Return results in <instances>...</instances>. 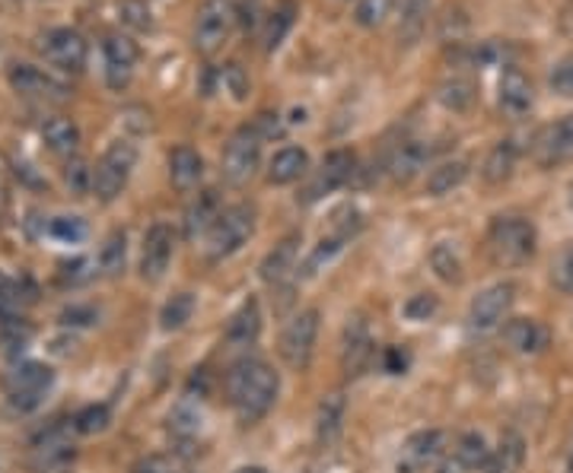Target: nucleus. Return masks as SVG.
<instances>
[{"label":"nucleus","mask_w":573,"mask_h":473,"mask_svg":"<svg viewBox=\"0 0 573 473\" xmlns=\"http://www.w3.org/2000/svg\"><path fill=\"white\" fill-rule=\"evenodd\" d=\"M224 214V204H220V194L214 187L201 191L198 201H191V207L186 210V239H201L211 232V226L217 222V217Z\"/></svg>","instance_id":"nucleus-22"},{"label":"nucleus","mask_w":573,"mask_h":473,"mask_svg":"<svg viewBox=\"0 0 573 473\" xmlns=\"http://www.w3.org/2000/svg\"><path fill=\"white\" fill-rule=\"evenodd\" d=\"M551 283L561 292H573V242L564 245L551 260Z\"/></svg>","instance_id":"nucleus-43"},{"label":"nucleus","mask_w":573,"mask_h":473,"mask_svg":"<svg viewBox=\"0 0 573 473\" xmlns=\"http://www.w3.org/2000/svg\"><path fill=\"white\" fill-rule=\"evenodd\" d=\"M354 172H357V156H354L350 149H332V153L322 159V166L315 169L312 182L306 187L303 201L306 204H312V201H319V197L338 191V187H344V184L354 179Z\"/></svg>","instance_id":"nucleus-11"},{"label":"nucleus","mask_w":573,"mask_h":473,"mask_svg":"<svg viewBox=\"0 0 573 473\" xmlns=\"http://www.w3.org/2000/svg\"><path fill=\"white\" fill-rule=\"evenodd\" d=\"M118 20L134 33H151L153 29V13L144 0H121L118 3Z\"/></svg>","instance_id":"nucleus-39"},{"label":"nucleus","mask_w":573,"mask_h":473,"mask_svg":"<svg viewBox=\"0 0 573 473\" xmlns=\"http://www.w3.org/2000/svg\"><path fill=\"white\" fill-rule=\"evenodd\" d=\"M172 252H176V232L166 222H153L144 235V245H141V277L147 283L163 280L169 270Z\"/></svg>","instance_id":"nucleus-12"},{"label":"nucleus","mask_w":573,"mask_h":473,"mask_svg":"<svg viewBox=\"0 0 573 473\" xmlns=\"http://www.w3.org/2000/svg\"><path fill=\"white\" fill-rule=\"evenodd\" d=\"M41 141H45V146L51 153L71 159L76 153V146H80V128H76L71 118H48L41 124Z\"/></svg>","instance_id":"nucleus-27"},{"label":"nucleus","mask_w":573,"mask_h":473,"mask_svg":"<svg viewBox=\"0 0 573 473\" xmlns=\"http://www.w3.org/2000/svg\"><path fill=\"white\" fill-rule=\"evenodd\" d=\"M38 51L45 54L48 64H55L58 71L64 73H80L86 68V58H89L86 38L80 36L76 29H68V26L48 29L45 36L38 38Z\"/></svg>","instance_id":"nucleus-8"},{"label":"nucleus","mask_w":573,"mask_h":473,"mask_svg":"<svg viewBox=\"0 0 573 473\" xmlns=\"http://www.w3.org/2000/svg\"><path fill=\"white\" fill-rule=\"evenodd\" d=\"M64 182L74 194H89L93 191V169L83 159H68L64 166Z\"/></svg>","instance_id":"nucleus-45"},{"label":"nucleus","mask_w":573,"mask_h":473,"mask_svg":"<svg viewBox=\"0 0 573 473\" xmlns=\"http://www.w3.org/2000/svg\"><path fill=\"white\" fill-rule=\"evenodd\" d=\"M204 179V159L191 146H176L169 153V182L176 191H194Z\"/></svg>","instance_id":"nucleus-24"},{"label":"nucleus","mask_w":573,"mask_h":473,"mask_svg":"<svg viewBox=\"0 0 573 473\" xmlns=\"http://www.w3.org/2000/svg\"><path fill=\"white\" fill-rule=\"evenodd\" d=\"M227 395L236 416L252 426L262 416H267V410L274 407L277 395H280V378L277 372L265 363V360H239L227 372Z\"/></svg>","instance_id":"nucleus-1"},{"label":"nucleus","mask_w":573,"mask_h":473,"mask_svg":"<svg viewBox=\"0 0 573 473\" xmlns=\"http://www.w3.org/2000/svg\"><path fill=\"white\" fill-rule=\"evenodd\" d=\"M533 153L538 166H558V162L573 159V114L541 128L535 137Z\"/></svg>","instance_id":"nucleus-15"},{"label":"nucleus","mask_w":573,"mask_h":473,"mask_svg":"<svg viewBox=\"0 0 573 473\" xmlns=\"http://www.w3.org/2000/svg\"><path fill=\"white\" fill-rule=\"evenodd\" d=\"M262 333V305L259 299H246L227 325V343L232 347H249Z\"/></svg>","instance_id":"nucleus-25"},{"label":"nucleus","mask_w":573,"mask_h":473,"mask_svg":"<svg viewBox=\"0 0 573 473\" xmlns=\"http://www.w3.org/2000/svg\"><path fill=\"white\" fill-rule=\"evenodd\" d=\"M430 267H433V274H437L443 283H462V264H458L456 252H453L446 242H440V245L430 252Z\"/></svg>","instance_id":"nucleus-38"},{"label":"nucleus","mask_w":573,"mask_h":473,"mask_svg":"<svg viewBox=\"0 0 573 473\" xmlns=\"http://www.w3.org/2000/svg\"><path fill=\"white\" fill-rule=\"evenodd\" d=\"M297 255H300V235H287V239H280V242H277V245L265 255L262 267H259L262 280L271 283V287L284 283V280L294 274V267H297Z\"/></svg>","instance_id":"nucleus-21"},{"label":"nucleus","mask_w":573,"mask_h":473,"mask_svg":"<svg viewBox=\"0 0 573 473\" xmlns=\"http://www.w3.org/2000/svg\"><path fill=\"white\" fill-rule=\"evenodd\" d=\"M523 458H526V448H523V438L516 433H503L497 451L491 454V464L488 473H516L523 468Z\"/></svg>","instance_id":"nucleus-33"},{"label":"nucleus","mask_w":573,"mask_h":473,"mask_svg":"<svg viewBox=\"0 0 573 473\" xmlns=\"http://www.w3.org/2000/svg\"><path fill=\"white\" fill-rule=\"evenodd\" d=\"M568 468H571V473H573V441H571V454H568Z\"/></svg>","instance_id":"nucleus-53"},{"label":"nucleus","mask_w":573,"mask_h":473,"mask_svg":"<svg viewBox=\"0 0 573 473\" xmlns=\"http://www.w3.org/2000/svg\"><path fill=\"white\" fill-rule=\"evenodd\" d=\"M516 159H520V149L513 141H500V144L488 153L485 166H481V179L488 184H503L510 182L513 169H516Z\"/></svg>","instance_id":"nucleus-28"},{"label":"nucleus","mask_w":573,"mask_h":473,"mask_svg":"<svg viewBox=\"0 0 573 473\" xmlns=\"http://www.w3.org/2000/svg\"><path fill=\"white\" fill-rule=\"evenodd\" d=\"M259 166H262V137L252 124H246L229 137L224 159H220V172H224L227 184L242 187L255 179Z\"/></svg>","instance_id":"nucleus-5"},{"label":"nucleus","mask_w":573,"mask_h":473,"mask_svg":"<svg viewBox=\"0 0 573 473\" xmlns=\"http://www.w3.org/2000/svg\"><path fill=\"white\" fill-rule=\"evenodd\" d=\"M236 473H267L265 468H239V471Z\"/></svg>","instance_id":"nucleus-52"},{"label":"nucleus","mask_w":573,"mask_h":473,"mask_svg":"<svg viewBox=\"0 0 573 473\" xmlns=\"http://www.w3.org/2000/svg\"><path fill=\"white\" fill-rule=\"evenodd\" d=\"M373 337L363 318H350L342 340V368L347 378H360L373 363Z\"/></svg>","instance_id":"nucleus-14"},{"label":"nucleus","mask_w":573,"mask_h":473,"mask_svg":"<svg viewBox=\"0 0 573 473\" xmlns=\"http://www.w3.org/2000/svg\"><path fill=\"white\" fill-rule=\"evenodd\" d=\"M169 426H172V433L182 438H191L198 433V426H201V413L198 410H191L189 401H182L176 410H172V416H169Z\"/></svg>","instance_id":"nucleus-44"},{"label":"nucleus","mask_w":573,"mask_h":473,"mask_svg":"<svg viewBox=\"0 0 573 473\" xmlns=\"http://www.w3.org/2000/svg\"><path fill=\"white\" fill-rule=\"evenodd\" d=\"M48 235L58 239V242H68V245H76L86 239V222L80 217H55L48 219Z\"/></svg>","instance_id":"nucleus-42"},{"label":"nucleus","mask_w":573,"mask_h":473,"mask_svg":"<svg viewBox=\"0 0 573 473\" xmlns=\"http://www.w3.org/2000/svg\"><path fill=\"white\" fill-rule=\"evenodd\" d=\"M134 473H182V461L172 454H153L147 461H141Z\"/></svg>","instance_id":"nucleus-48"},{"label":"nucleus","mask_w":573,"mask_h":473,"mask_svg":"<svg viewBox=\"0 0 573 473\" xmlns=\"http://www.w3.org/2000/svg\"><path fill=\"white\" fill-rule=\"evenodd\" d=\"M497 102H500V109L506 111L510 118L529 114L535 106L533 80L520 71V68H506V71L500 73V83H497Z\"/></svg>","instance_id":"nucleus-17"},{"label":"nucleus","mask_w":573,"mask_h":473,"mask_svg":"<svg viewBox=\"0 0 573 473\" xmlns=\"http://www.w3.org/2000/svg\"><path fill=\"white\" fill-rule=\"evenodd\" d=\"M344 413H347L344 395H329L325 401L319 403V410H315V441L322 448H329L342 438Z\"/></svg>","instance_id":"nucleus-26"},{"label":"nucleus","mask_w":573,"mask_h":473,"mask_svg":"<svg viewBox=\"0 0 573 473\" xmlns=\"http://www.w3.org/2000/svg\"><path fill=\"white\" fill-rule=\"evenodd\" d=\"M488 245L497 264L506 267H520L526 260H533L535 245H538V232H535L533 219L526 217H497L488 232Z\"/></svg>","instance_id":"nucleus-2"},{"label":"nucleus","mask_w":573,"mask_h":473,"mask_svg":"<svg viewBox=\"0 0 573 473\" xmlns=\"http://www.w3.org/2000/svg\"><path fill=\"white\" fill-rule=\"evenodd\" d=\"M491 448H488V441L485 436H478V433H465V436L458 438L456 445V461L465 468V471H478V468H488L491 464Z\"/></svg>","instance_id":"nucleus-34"},{"label":"nucleus","mask_w":573,"mask_h":473,"mask_svg":"<svg viewBox=\"0 0 573 473\" xmlns=\"http://www.w3.org/2000/svg\"><path fill=\"white\" fill-rule=\"evenodd\" d=\"M259 131L262 141H271V137H280L284 134V124H280V114H271V111H262L252 124Z\"/></svg>","instance_id":"nucleus-50"},{"label":"nucleus","mask_w":573,"mask_h":473,"mask_svg":"<svg viewBox=\"0 0 573 473\" xmlns=\"http://www.w3.org/2000/svg\"><path fill=\"white\" fill-rule=\"evenodd\" d=\"M513 299H516V287L510 280L494 283L488 290H481L475 295L471 308H468V325L475 330H494L506 322L510 308H513Z\"/></svg>","instance_id":"nucleus-10"},{"label":"nucleus","mask_w":573,"mask_h":473,"mask_svg":"<svg viewBox=\"0 0 573 473\" xmlns=\"http://www.w3.org/2000/svg\"><path fill=\"white\" fill-rule=\"evenodd\" d=\"M568 204H571V210H573V182H571V191H568Z\"/></svg>","instance_id":"nucleus-54"},{"label":"nucleus","mask_w":573,"mask_h":473,"mask_svg":"<svg viewBox=\"0 0 573 473\" xmlns=\"http://www.w3.org/2000/svg\"><path fill=\"white\" fill-rule=\"evenodd\" d=\"M134 166H138V146L131 141H115L93 169V194L103 204H112L115 197L124 191Z\"/></svg>","instance_id":"nucleus-4"},{"label":"nucleus","mask_w":573,"mask_h":473,"mask_svg":"<svg viewBox=\"0 0 573 473\" xmlns=\"http://www.w3.org/2000/svg\"><path fill=\"white\" fill-rule=\"evenodd\" d=\"M124 257H128V235L121 229H115L112 235L106 239L103 252H99V267L106 277H118L124 270Z\"/></svg>","instance_id":"nucleus-36"},{"label":"nucleus","mask_w":573,"mask_h":473,"mask_svg":"<svg viewBox=\"0 0 573 473\" xmlns=\"http://www.w3.org/2000/svg\"><path fill=\"white\" fill-rule=\"evenodd\" d=\"M294 16H297V7L294 3H280L274 13H271V20H267V29H265V51H277L280 48V41L284 36L290 33V26H294Z\"/></svg>","instance_id":"nucleus-37"},{"label":"nucleus","mask_w":573,"mask_h":473,"mask_svg":"<svg viewBox=\"0 0 573 473\" xmlns=\"http://www.w3.org/2000/svg\"><path fill=\"white\" fill-rule=\"evenodd\" d=\"M224 83H227V89L232 93L236 102H242L249 96V76H246V71L239 64H227L224 68Z\"/></svg>","instance_id":"nucleus-49"},{"label":"nucleus","mask_w":573,"mask_h":473,"mask_svg":"<svg viewBox=\"0 0 573 473\" xmlns=\"http://www.w3.org/2000/svg\"><path fill=\"white\" fill-rule=\"evenodd\" d=\"M232 23H236V7L232 0H204V7L198 10V20H194V51L211 58L224 48V41L232 33Z\"/></svg>","instance_id":"nucleus-6"},{"label":"nucleus","mask_w":573,"mask_h":473,"mask_svg":"<svg viewBox=\"0 0 573 473\" xmlns=\"http://www.w3.org/2000/svg\"><path fill=\"white\" fill-rule=\"evenodd\" d=\"M103 58H106L109 89H124L134 76V64L141 58V48L128 36H109L103 41Z\"/></svg>","instance_id":"nucleus-16"},{"label":"nucleus","mask_w":573,"mask_h":473,"mask_svg":"<svg viewBox=\"0 0 573 473\" xmlns=\"http://www.w3.org/2000/svg\"><path fill=\"white\" fill-rule=\"evenodd\" d=\"M74 458V448L71 441L61 436L58 429H51L48 436L36 445V468L38 471H55V468H64L68 461Z\"/></svg>","instance_id":"nucleus-30"},{"label":"nucleus","mask_w":573,"mask_h":473,"mask_svg":"<svg viewBox=\"0 0 573 473\" xmlns=\"http://www.w3.org/2000/svg\"><path fill=\"white\" fill-rule=\"evenodd\" d=\"M437 308H440L437 295H430V292H420V295H411V299H408V305H405V315H408L411 322H427V318H430Z\"/></svg>","instance_id":"nucleus-47"},{"label":"nucleus","mask_w":573,"mask_h":473,"mask_svg":"<svg viewBox=\"0 0 573 473\" xmlns=\"http://www.w3.org/2000/svg\"><path fill=\"white\" fill-rule=\"evenodd\" d=\"M427 159H430V149L427 146L420 144V141H405V144H398L389 153L385 169H389L392 182L408 184L418 179L420 169L427 166Z\"/></svg>","instance_id":"nucleus-20"},{"label":"nucleus","mask_w":573,"mask_h":473,"mask_svg":"<svg viewBox=\"0 0 573 473\" xmlns=\"http://www.w3.org/2000/svg\"><path fill=\"white\" fill-rule=\"evenodd\" d=\"M437 99L440 106L450 111H468L478 99V89L468 76H450L437 86Z\"/></svg>","instance_id":"nucleus-29"},{"label":"nucleus","mask_w":573,"mask_h":473,"mask_svg":"<svg viewBox=\"0 0 573 473\" xmlns=\"http://www.w3.org/2000/svg\"><path fill=\"white\" fill-rule=\"evenodd\" d=\"M109 426V407L106 403H89L83 407L74 416V429L83 436H93V433H103Z\"/></svg>","instance_id":"nucleus-40"},{"label":"nucleus","mask_w":573,"mask_h":473,"mask_svg":"<svg viewBox=\"0 0 573 473\" xmlns=\"http://www.w3.org/2000/svg\"><path fill=\"white\" fill-rule=\"evenodd\" d=\"M405 365H408L405 353H398L395 347H392V350H385V372H392V375H402V372H405Z\"/></svg>","instance_id":"nucleus-51"},{"label":"nucleus","mask_w":573,"mask_h":473,"mask_svg":"<svg viewBox=\"0 0 573 473\" xmlns=\"http://www.w3.org/2000/svg\"><path fill=\"white\" fill-rule=\"evenodd\" d=\"M427 13L430 0H402V16H398V41L415 45L427 29Z\"/></svg>","instance_id":"nucleus-31"},{"label":"nucleus","mask_w":573,"mask_h":473,"mask_svg":"<svg viewBox=\"0 0 573 473\" xmlns=\"http://www.w3.org/2000/svg\"><path fill=\"white\" fill-rule=\"evenodd\" d=\"M306 172H309V153L303 146H284L267 162V182L271 184L300 182Z\"/></svg>","instance_id":"nucleus-23"},{"label":"nucleus","mask_w":573,"mask_h":473,"mask_svg":"<svg viewBox=\"0 0 573 473\" xmlns=\"http://www.w3.org/2000/svg\"><path fill=\"white\" fill-rule=\"evenodd\" d=\"M468 179V162L462 159H450V162H440L430 175H427V194L430 197H443V194H453L458 184Z\"/></svg>","instance_id":"nucleus-32"},{"label":"nucleus","mask_w":573,"mask_h":473,"mask_svg":"<svg viewBox=\"0 0 573 473\" xmlns=\"http://www.w3.org/2000/svg\"><path fill=\"white\" fill-rule=\"evenodd\" d=\"M548 86H551V93H558V96H573V54L561 58V61L554 64V71L548 76Z\"/></svg>","instance_id":"nucleus-46"},{"label":"nucleus","mask_w":573,"mask_h":473,"mask_svg":"<svg viewBox=\"0 0 573 473\" xmlns=\"http://www.w3.org/2000/svg\"><path fill=\"white\" fill-rule=\"evenodd\" d=\"M315 337H319V312L315 308L297 312L280 330V360L294 372L309 368L315 353Z\"/></svg>","instance_id":"nucleus-7"},{"label":"nucleus","mask_w":573,"mask_h":473,"mask_svg":"<svg viewBox=\"0 0 573 473\" xmlns=\"http://www.w3.org/2000/svg\"><path fill=\"white\" fill-rule=\"evenodd\" d=\"M443 445L446 436L440 429H423L405 441L402 458H398V473H420L423 468L437 464L443 458Z\"/></svg>","instance_id":"nucleus-18"},{"label":"nucleus","mask_w":573,"mask_h":473,"mask_svg":"<svg viewBox=\"0 0 573 473\" xmlns=\"http://www.w3.org/2000/svg\"><path fill=\"white\" fill-rule=\"evenodd\" d=\"M503 340L513 353L535 356L548 347V328L535 318H510L503 325Z\"/></svg>","instance_id":"nucleus-19"},{"label":"nucleus","mask_w":573,"mask_h":473,"mask_svg":"<svg viewBox=\"0 0 573 473\" xmlns=\"http://www.w3.org/2000/svg\"><path fill=\"white\" fill-rule=\"evenodd\" d=\"M55 381V372L41 363H20L7 378V398L16 410H36Z\"/></svg>","instance_id":"nucleus-9"},{"label":"nucleus","mask_w":573,"mask_h":473,"mask_svg":"<svg viewBox=\"0 0 573 473\" xmlns=\"http://www.w3.org/2000/svg\"><path fill=\"white\" fill-rule=\"evenodd\" d=\"M389 13H392V0H357L354 20H357V26H363V29H377V26L385 23Z\"/></svg>","instance_id":"nucleus-41"},{"label":"nucleus","mask_w":573,"mask_h":473,"mask_svg":"<svg viewBox=\"0 0 573 473\" xmlns=\"http://www.w3.org/2000/svg\"><path fill=\"white\" fill-rule=\"evenodd\" d=\"M252 232H255V207L252 204L224 207V214L204 235V252L211 260H224V257L236 255L252 239Z\"/></svg>","instance_id":"nucleus-3"},{"label":"nucleus","mask_w":573,"mask_h":473,"mask_svg":"<svg viewBox=\"0 0 573 473\" xmlns=\"http://www.w3.org/2000/svg\"><path fill=\"white\" fill-rule=\"evenodd\" d=\"M191 315H194V295H191V292H176V295L163 305V312H159V328H186L191 322Z\"/></svg>","instance_id":"nucleus-35"},{"label":"nucleus","mask_w":573,"mask_h":473,"mask_svg":"<svg viewBox=\"0 0 573 473\" xmlns=\"http://www.w3.org/2000/svg\"><path fill=\"white\" fill-rule=\"evenodd\" d=\"M10 86L23 99H38V102H64L71 93L64 83H58L51 73L38 71L33 64H13L10 68Z\"/></svg>","instance_id":"nucleus-13"}]
</instances>
